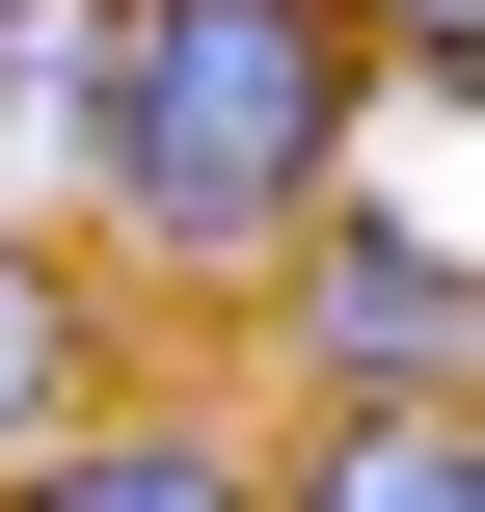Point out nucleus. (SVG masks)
Masks as SVG:
<instances>
[{
    "label": "nucleus",
    "instance_id": "423d86ee",
    "mask_svg": "<svg viewBox=\"0 0 485 512\" xmlns=\"http://www.w3.org/2000/svg\"><path fill=\"white\" fill-rule=\"evenodd\" d=\"M54 405H108V378H81V243H27V216H0V459H27Z\"/></svg>",
    "mask_w": 485,
    "mask_h": 512
},
{
    "label": "nucleus",
    "instance_id": "7ed1b4c3",
    "mask_svg": "<svg viewBox=\"0 0 485 512\" xmlns=\"http://www.w3.org/2000/svg\"><path fill=\"white\" fill-rule=\"evenodd\" d=\"M0 512H270V459L189 432V405H54V432L0 459Z\"/></svg>",
    "mask_w": 485,
    "mask_h": 512
},
{
    "label": "nucleus",
    "instance_id": "0eeeda50",
    "mask_svg": "<svg viewBox=\"0 0 485 512\" xmlns=\"http://www.w3.org/2000/svg\"><path fill=\"white\" fill-rule=\"evenodd\" d=\"M351 54H405V81H459V54H485V0H351Z\"/></svg>",
    "mask_w": 485,
    "mask_h": 512
},
{
    "label": "nucleus",
    "instance_id": "f03ea898",
    "mask_svg": "<svg viewBox=\"0 0 485 512\" xmlns=\"http://www.w3.org/2000/svg\"><path fill=\"white\" fill-rule=\"evenodd\" d=\"M243 297L297 324V405H485V297H459V216L432 189H324Z\"/></svg>",
    "mask_w": 485,
    "mask_h": 512
},
{
    "label": "nucleus",
    "instance_id": "20e7f679",
    "mask_svg": "<svg viewBox=\"0 0 485 512\" xmlns=\"http://www.w3.org/2000/svg\"><path fill=\"white\" fill-rule=\"evenodd\" d=\"M81 108H108V0H0V216L54 243V189H81Z\"/></svg>",
    "mask_w": 485,
    "mask_h": 512
},
{
    "label": "nucleus",
    "instance_id": "39448f33",
    "mask_svg": "<svg viewBox=\"0 0 485 512\" xmlns=\"http://www.w3.org/2000/svg\"><path fill=\"white\" fill-rule=\"evenodd\" d=\"M270 512H485V405H324Z\"/></svg>",
    "mask_w": 485,
    "mask_h": 512
},
{
    "label": "nucleus",
    "instance_id": "f257e3e1",
    "mask_svg": "<svg viewBox=\"0 0 485 512\" xmlns=\"http://www.w3.org/2000/svg\"><path fill=\"white\" fill-rule=\"evenodd\" d=\"M351 0H108V108H81V189L135 270L243 297L324 189H351Z\"/></svg>",
    "mask_w": 485,
    "mask_h": 512
}]
</instances>
